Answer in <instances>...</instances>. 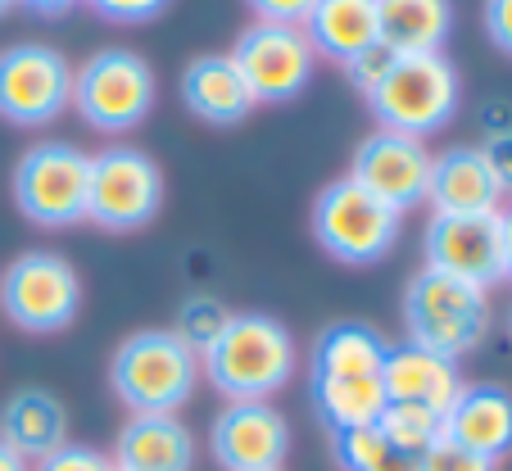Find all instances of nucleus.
I'll use <instances>...</instances> for the list:
<instances>
[{"instance_id": "obj_1", "label": "nucleus", "mask_w": 512, "mask_h": 471, "mask_svg": "<svg viewBox=\"0 0 512 471\" xmlns=\"http://www.w3.org/2000/svg\"><path fill=\"white\" fill-rule=\"evenodd\" d=\"M200 372L227 404H268L295 376V336L268 313H232L200 354Z\"/></svg>"}, {"instance_id": "obj_2", "label": "nucleus", "mask_w": 512, "mask_h": 471, "mask_svg": "<svg viewBox=\"0 0 512 471\" xmlns=\"http://www.w3.org/2000/svg\"><path fill=\"white\" fill-rule=\"evenodd\" d=\"M195 381L200 354H191L173 327L132 331L109 363V385L132 417H177V408L195 395Z\"/></svg>"}, {"instance_id": "obj_3", "label": "nucleus", "mask_w": 512, "mask_h": 471, "mask_svg": "<svg viewBox=\"0 0 512 471\" xmlns=\"http://www.w3.org/2000/svg\"><path fill=\"white\" fill-rule=\"evenodd\" d=\"M404 331L408 345H422L458 363L490 331V290L467 286L422 263L404 286Z\"/></svg>"}, {"instance_id": "obj_4", "label": "nucleus", "mask_w": 512, "mask_h": 471, "mask_svg": "<svg viewBox=\"0 0 512 471\" xmlns=\"http://www.w3.org/2000/svg\"><path fill=\"white\" fill-rule=\"evenodd\" d=\"M73 105L91 132H136L155 109V68L127 46L96 50L82 68H73Z\"/></svg>"}, {"instance_id": "obj_5", "label": "nucleus", "mask_w": 512, "mask_h": 471, "mask_svg": "<svg viewBox=\"0 0 512 471\" xmlns=\"http://www.w3.org/2000/svg\"><path fill=\"white\" fill-rule=\"evenodd\" d=\"M458 100H463L458 68L445 55H413V59H395V68L386 73L377 96L368 100V109L377 114L381 132L426 141L431 132L454 123Z\"/></svg>"}, {"instance_id": "obj_6", "label": "nucleus", "mask_w": 512, "mask_h": 471, "mask_svg": "<svg viewBox=\"0 0 512 471\" xmlns=\"http://www.w3.org/2000/svg\"><path fill=\"white\" fill-rule=\"evenodd\" d=\"M82 308L78 268L55 250H23L0 272V313L28 336H55Z\"/></svg>"}, {"instance_id": "obj_7", "label": "nucleus", "mask_w": 512, "mask_h": 471, "mask_svg": "<svg viewBox=\"0 0 512 471\" xmlns=\"http://www.w3.org/2000/svg\"><path fill=\"white\" fill-rule=\"evenodd\" d=\"M313 241L340 263H381L399 245L404 218L349 177H336L313 200Z\"/></svg>"}, {"instance_id": "obj_8", "label": "nucleus", "mask_w": 512, "mask_h": 471, "mask_svg": "<svg viewBox=\"0 0 512 471\" xmlns=\"http://www.w3.org/2000/svg\"><path fill=\"white\" fill-rule=\"evenodd\" d=\"M87 168L91 154L68 141H37L19 154L10 177L14 204L37 227H73L87 218Z\"/></svg>"}, {"instance_id": "obj_9", "label": "nucleus", "mask_w": 512, "mask_h": 471, "mask_svg": "<svg viewBox=\"0 0 512 471\" xmlns=\"http://www.w3.org/2000/svg\"><path fill=\"white\" fill-rule=\"evenodd\" d=\"M164 204V173L136 145H105L87 168V218L105 231H136Z\"/></svg>"}, {"instance_id": "obj_10", "label": "nucleus", "mask_w": 512, "mask_h": 471, "mask_svg": "<svg viewBox=\"0 0 512 471\" xmlns=\"http://www.w3.org/2000/svg\"><path fill=\"white\" fill-rule=\"evenodd\" d=\"M73 105V64L46 41H14L0 50V118L14 127H46Z\"/></svg>"}, {"instance_id": "obj_11", "label": "nucleus", "mask_w": 512, "mask_h": 471, "mask_svg": "<svg viewBox=\"0 0 512 471\" xmlns=\"http://www.w3.org/2000/svg\"><path fill=\"white\" fill-rule=\"evenodd\" d=\"M232 64L241 68L254 105H286L313 82V55L304 28H277V23H250L232 46Z\"/></svg>"}, {"instance_id": "obj_12", "label": "nucleus", "mask_w": 512, "mask_h": 471, "mask_svg": "<svg viewBox=\"0 0 512 471\" xmlns=\"http://www.w3.org/2000/svg\"><path fill=\"white\" fill-rule=\"evenodd\" d=\"M426 268L458 277L467 286H499L508 281L503 268V222L499 213H435L422 236Z\"/></svg>"}, {"instance_id": "obj_13", "label": "nucleus", "mask_w": 512, "mask_h": 471, "mask_svg": "<svg viewBox=\"0 0 512 471\" xmlns=\"http://www.w3.org/2000/svg\"><path fill=\"white\" fill-rule=\"evenodd\" d=\"M431 159L422 141L399 132H372L358 141L354 164H349V182H358L372 200H381L390 213L404 218L408 209L426 204V186H431Z\"/></svg>"}, {"instance_id": "obj_14", "label": "nucleus", "mask_w": 512, "mask_h": 471, "mask_svg": "<svg viewBox=\"0 0 512 471\" xmlns=\"http://www.w3.org/2000/svg\"><path fill=\"white\" fill-rule=\"evenodd\" d=\"M209 453L223 471H281L290 458V422L272 404H227L209 426Z\"/></svg>"}, {"instance_id": "obj_15", "label": "nucleus", "mask_w": 512, "mask_h": 471, "mask_svg": "<svg viewBox=\"0 0 512 471\" xmlns=\"http://www.w3.org/2000/svg\"><path fill=\"white\" fill-rule=\"evenodd\" d=\"M445 440L476 458L503 462L512 453V390L494 381L463 385L445 413Z\"/></svg>"}, {"instance_id": "obj_16", "label": "nucleus", "mask_w": 512, "mask_h": 471, "mask_svg": "<svg viewBox=\"0 0 512 471\" xmlns=\"http://www.w3.org/2000/svg\"><path fill=\"white\" fill-rule=\"evenodd\" d=\"M463 376H458L454 358H440L422 345H390L386 367H381V390H386V404H422L435 413H449V404L463 390Z\"/></svg>"}, {"instance_id": "obj_17", "label": "nucleus", "mask_w": 512, "mask_h": 471, "mask_svg": "<svg viewBox=\"0 0 512 471\" xmlns=\"http://www.w3.org/2000/svg\"><path fill=\"white\" fill-rule=\"evenodd\" d=\"M426 204L435 213H499L503 191L485 164L481 145H449L445 154L431 159V186Z\"/></svg>"}, {"instance_id": "obj_18", "label": "nucleus", "mask_w": 512, "mask_h": 471, "mask_svg": "<svg viewBox=\"0 0 512 471\" xmlns=\"http://www.w3.org/2000/svg\"><path fill=\"white\" fill-rule=\"evenodd\" d=\"M182 100L200 123L213 127H236L259 109L232 55H195L182 73Z\"/></svg>"}, {"instance_id": "obj_19", "label": "nucleus", "mask_w": 512, "mask_h": 471, "mask_svg": "<svg viewBox=\"0 0 512 471\" xmlns=\"http://www.w3.org/2000/svg\"><path fill=\"white\" fill-rule=\"evenodd\" d=\"M0 440L10 444L23 462H41L68 444V408L50 390H14L0 408Z\"/></svg>"}, {"instance_id": "obj_20", "label": "nucleus", "mask_w": 512, "mask_h": 471, "mask_svg": "<svg viewBox=\"0 0 512 471\" xmlns=\"http://www.w3.org/2000/svg\"><path fill=\"white\" fill-rule=\"evenodd\" d=\"M195 440L177 417H127L114 440L118 471H191Z\"/></svg>"}, {"instance_id": "obj_21", "label": "nucleus", "mask_w": 512, "mask_h": 471, "mask_svg": "<svg viewBox=\"0 0 512 471\" xmlns=\"http://www.w3.org/2000/svg\"><path fill=\"white\" fill-rule=\"evenodd\" d=\"M449 32H454L449 0H381L377 5V37L399 59L445 55Z\"/></svg>"}, {"instance_id": "obj_22", "label": "nucleus", "mask_w": 512, "mask_h": 471, "mask_svg": "<svg viewBox=\"0 0 512 471\" xmlns=\"http://www.w3.org/2000/svg\"><path fill=\"white\" fill-rule=\"evenodd\" d=\"M313 55L336 59L340 68L368 46H377V0H313L304 23Z\"/></svg>"}, {"instance_id": "obj_23", "label": "nucleus", "mask_w": 512, "mask_h": 471, "mask_svg": "<svg viewBox=\"0 0 512 471\" xmlns=\"http://www.w3.org/2000/svg\"><path fill=\"white\" fill-rule=\"evenodd\" d=\"M390 340L368 322H331L318 331L309 354V376L327 381H354V376H381Z\"/></svg>"}, {"instance_id": "obj_24", "label": "nucleus", "mask_w": 512, "mask_h": 471, "mask_svg": "<svg viewBox=\"0 0 512 471\" xmlns=\"http://www.w3.org/2000/svg\"><path fill=\"white\" fill-rule=\"evenodd\" d=\"M309 399L318 422L331 435L368 431L386 413V390L381 376H354V381H327V376H309Z\"/></svg>"}, {"instance_id": "obj_25", "label": "nucleus", "mask_w": 512, "mask_h": 471, "mask_svg": "<svg viewBox=\"0 0 512 471\" xmlns=\"http://www.w3.org/2000/svg\"><path fill=\"white\" fill-rule=\"evenodd\" d=\"M331 453L345 471H422V458L399 453L377 426L368 431H349V435H331Z\"/></svg>"}, {"instance_id": "obj_26", "label": "nucleus", "mask_w": 512, "mask_h": 471, "mask_svg": "<svg viewBox=\"0 0 512 471\" xmlns=\"http://www.w3.org/2000/svg\"><path fill=\"white\" fill-rule=\"evenodd\" d=\"M377 431L395 444L399 453H413L422 458L426 449L445 440V413H435V408H422V404H386L381 413Z\"/></svg>"}, {"instance_id": "obj_27", "label": "nucleus", "mask_w": 512, "mask_h": 471, "mask_svg": "<svg viewBox=\"0 0 512 471\" xmlns=\"http://www.w3.org/2000/svg\"><path fill=\"white\" fill-rule=\"evenodd\" d=\"M227 318H232V313H227V308L218 304L213 295H195V299H186V304H182L173 331H177V340H182L191 354H204V349L218 340V331L227 327Z\"/></svg>"}, {"instance_id": "obj_28", "label": "nucleus", "mask_w": 512, "mask_h": 471, "mask_svg": "<svg viewBox=\"0 0 512 471\" xmlns=\"http://www.w3.org/2000/svg\"><path fill=\"white\" fill-rule=\"evenodd\" d=\"M395 59H399L395 50H386V46L377 41V46H368L363 55H354V59L345 64V82L358 91V96L372 100V96H377V87L386 82V73L395 68Z\"/></svg>"}, {"instance_id": "obj_29", "label": "nucleus", "mask_w": 512, "mask_h": 471, "mask_svg": "<svg viewBox=\"0 0 512 471\" xmlns=\"http://www.w3.org/2000/svg\"><path fill=\"white\" fill-rule=\"evenodd\" d=\"M32 471H118L114 458L100 449H91V444H73L68 440L64 449H55L50 458L32 462Z\"/></svg>"}, {"instance_id": "obj_30", "label": "nucleus", "mask_w": 512, "mask_h": 471, "mask_svg": "<svg viewBox=\"0 0 512 471\" xmlns=\"http://www.w3.org/2000/svg\"><path fill=\"white\" fill-rule=\"evenodd\" d=\"M422 471H499V462L476 458V453H467V449H458V444L440 440L435 449L422 453Z\"/></svg>"}, {"instance_id": "obj_31", "label": "nucleus", "mask_w": 512, "mask_h": 471, "mask_svg": "<svg viewBox=\"0 0 512 471\" xmlns=\"http://www.w3.org/2000/svg\"><path fill=\"white\" fill-rule=\"evenodd\" d=\"M91 10L100 14L105 23H150V19H159V14H168V5L164 0H96Z\"/></svg>"}, {"instance_id": "obj_32", "label": "nucleus", "mask_w": 512, "mask_h": 471, "mask_svg": "<svg viewBox=\"0 0 512 471\" xmlns=\"http://www.w3.org/2000/svg\"><path fill=\"white\" fill-rule=\"evenodd\" d=\"M481 154H485V164H490L494 182H499L503 200H512V132L490 136V141L481 145Z\"/></svg>"}, {"instance_id": "obj_33", "label": "nucleus", "mask_w": 512, "mask_h": 471, "mask_svg": "<svg viewBox=\"0 0 512 471\" xmlns=\"http://www.w3.org/2000/svg\"><path fill=\"white\" fill-rule=\"evenodd\" d=\"M313 0H290V5H272V0H254V23H277V28H304L309 23Z\"/></svg>"}, {"instance_id": "obj_34", "label": "nucleus", "mask_w": 512, "mask_h": 471, "mask_svg": "<svg viewBox=\"0 0 512 471\" xmlns=\"http://www.w3.org/2000/svg\"><path fill=\"white\" fill-rule=\"evenodd\" d=\"M481 23H485V37H490L503 55H512V0H490Z\"/></svg>"}, {"instance_id": "obj_35", "label": "nucleus", "mask_w": 512, "mask_h": 471, "mask_svg": "<svg viewBox=\"0 0 512 471\" xmlns=\"http://www.w3.org/2000/svg\"><path fill=\"white\" fill-rule=\"evenodd\" d=\"M499 222H503V268H508V281H512V200L499 209Z\"/></svg>"}, {"instance_id": "obj_36", "label": "nucleus", "mask_w": 512, "mask_h": 471, "mask_svg": "<svg viewBox=\"0 0 512 471\" xmlns=\"http://www.w3.org/2000/svg\"><path fill=\"white\" fill-rule=\"evenodd\" d=\"M0 471H32V462H23L19 453L10 449V444L0 440Z\"/></svg>"}, {"instance_id": "obj_37", "label": "nucleus", "mask_w": 512, "mask_h": 471, "mask_svg": "<svg viewBox=\"0 0 512 471\" xmlns=\"http://www.w3.org/2000/svg\"><path fill=\"white\" fill-rule=\"evenodd\" d=\"M32 14H46V19H59V14H68V5H32Z\"/></svg>"}, {"instance_id": "obj_38", "label": "nucleus", "mask_w": 512, "mask_h": 471, "mask_svg": "<svg viewBox=\"0 0 512 471\" xmlns=\"http://www.w3.org/2000/svg\"><path fill=\"white\" fill-rule=\"evenodd\" d=\"M5 14H10V0H0V19H5Z\"/></svg>"}, {"instance_id": "obj_39", "label": "nucleus", "mask_w": 512, "mask_h": 471, "mask_svg": "<svg viewBox=\"0 0 512 471\" xmlns=\"http://www.w3.org/2000/svg\"><path fill=\"white\" fill-rule=\"evenodd\" d=\"M508 336H512V313H508Z\"/></svg>"}]
</instances>
